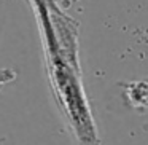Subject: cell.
<instances>
[{
	"instance_id": "obj_1",
	"label": "cell",
	"mask_w": 148,
	"mask_h": 145,
	"mask_svg": "<svg viewBox=\"0 0 148 145\" xmlns=\"http://www.w3.org/2000/svg\"><path fill=\"white\" fill-rule=\"evenodd\" d=\"M16 77H18V74L14 69H8V67L0 69V91L3 89L5 86H8L10 83H13L16 80Z\"/></svg>"
}]
</instances>
